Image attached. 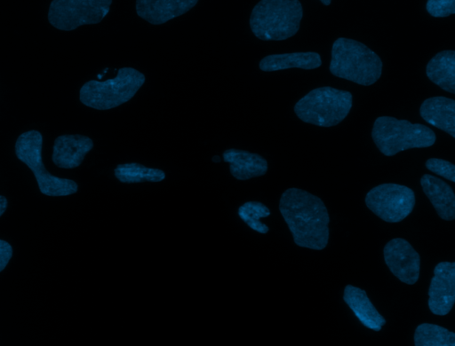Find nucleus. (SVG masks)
Wrapping results in <instances>:
<instances>
[{
  "label": "nucleus",
  "mask_w": 455,
  "mask_h": 346,
  "mask_svg": "<svg viewBox=\"0 0 455 346\" xmlns=\"http://www.w3.org/2000/svg\"><path fill=\"white\" fill-rule=\"evenodd\" d=\"M279 210L296 245L315 250L327 246L330 218L319 197L299 188H289L281 196Z\"/></svg>",
  "instance_id": "f257e3e1"
},
{
  "label": "nucleus",
  "mask_w": 455,
  "mask_h": 346,
  "mask_svg": "<svg viewBox=\"0 0 455 346\" xmlns=\"http://www.w3.org/2000/svg\"><path fill=\"white\" fill-rule=\"evenodd\" d=\"M382 66L380 58L363 43L339 37L332 44L330 71L337 77L369 86L379 79Z\"/></svg>",
  "instance_id": "f03ea898"
},
{
  "label": "nucleus",
  "mask_w": 455,
  "mask_h": 346,
  "mask_svg": "<svg viewBox=\"0 0 455 346\" xmlns=\"http://www.w3.org/2000/svg\"><path fill=\"white\" fill-rule=\"evenodd\" d=\"M302 16L299 0H260L251 11L250 27L260 40H285L298 32Z\"/></svg>",
  "instance_id": "7ed1b4c3"
},
{
  "label": "nucleus",
  "mask_w": 455,
  "mask_h": 346,
  "mask_svg": "<svg viewBox=\"0 0 455 346\" xmlns=\"http://www.w3.org/2000/svg\"><path fill=\"white\" fill-rule=\"evenodd\" d=\"M371 137L379 150L386 156H393L411 148L428 147L435 144V134L427 126L379 116L373 124Z\"/></svg>",
  "instance_id": "20e7f679"
},
{
  "label": "nucleus",
  "mask_w": 455,
  "mask_h": 346,
  "mask_svg": "<svg viewBox=\"0 0 455 346\" xmlns=\"http://www.w3.org/2000/svg\"><path fill=\"white\" fill-rule=\"evenodd\" d=\"M352 107L349 91L324 86L310 90L294 106L296 115L304 122L320 127L339 124Z\"/></svg>",
  "instance_id": "39448f33"
},
{
  "label": "nucleus",
  "mask_w": 455,
  "mask_h": 346,
  "mask_svg": "<svg viewBox=\"0 0 455 346\" xmlns=\"http://www.w3.org/2000/svg\"><path fill=\"white\" fill-rule=\"evenodd\" d=\"M145 75L132 67H122L106 81L91 80L80 89V101L97 110H108L129 101L145 83Z\"/></svg>",
  "instance_id": "423d86ee"
},
{
  "label": "nucleus",
  "mask_w": 455,
  "mask_h": 346,
  "mask_svg": "<svg viewBox=\"0 0 455 346\" xmlns=\"http://www.w3.org/2000/svg\"><path fill=\"white\" fill-rule=\"evenodd\" d=\"M43 137L37 130H28L19 136L15 143L17 158L34 173L39 190L47 196H66L77 192V184L68 178L52 175L42 161Z\"/></svg>",
  "instance_id": "0eeeda50"
},
{
  "label": "nucleus",
  "mask_w": 455,
  "mask_h": 346,
  "mask_svg": "<svg viewBox=\"0 0 455 346\" xmlns=\"http://www.w3.org/2000/svg\"><path fill=\"white\" fill-rule=\"evenodd\" d=\"M111 4L112 0H52L48 20L57 29L71 31L83 25L100 23Z\"/></svg>",
  "instance_id": "6e6552de"
},
{
  "label": "nucleus",
  "mask_w": 455,
  "mask_h": 346,
  "mask_svg": "<svg viewBox=\"0 0 455 346\" xmlns=\"http://www.w3.org/2000/svg\"><path fill=\"white\" fill-rule=\"evenodd\" d=\"M365 203L382 220L398 223L412 211L415 194L411 188L403 185L381 184L367 193Z\"/></svg>",
  "instance_id": "1a4fd4ad"
},
{
  "label": "nucleus",
  "mask_w": 455,
  "mask_h": 346,
  "mask_svg": "<svg viewBox=\"0 0 455 346\" xmlns=\"http://www.w3.org/2000/svg\"><path fill=\"white\" fill-rule=\"evenodd\" d=\"M384 260L390 271L402 282L413 285L419 277L420 257L404 239L389 240L383 248Z\"/></svg>",
  "instance_id": "9d476101"
},
{
  "label": "nucleus",
  "mask_w": 455,
  "mask_h": 346,
  "mask_svg": "<svg viewBox=\"0 0 455 346\" xmlns=\"http://www.w3.org/2000/svg\"><path fill=\"white\" fill-rule=\"evenodd\" d=\"M455 301V263L441 262L434 269L428 288V308L432 313L446 315Z\"/></svg>",
  "instance_id": "9b49d317"
},
{
  "label": "nucleus",
  "mask_w": 455,
  "mask_h": 346,
  "mask_svg": "<svg viewBox=\"0 0 455 346\" xmlns=\"http://www.w3.org/2000/svg\"><path fill=\"white\" fill-rule=\"evenodd\" d=\"M92 147L93 142L89 137L61 135L54 140L52 159L59 168L74 169L82 163Z\"/></svg>",
  "instance_id": "f8f14e48"
},
{
  "label": "nucleus",
  "mask_w": 455,
  "mask_h": 346,
  "mask_svg": "<svg viewBox=\"0 0 455 346\" xmlns=\"http://www.w3.org/2000/svg\"><path fill=\"white\" fill-rule=\"evenodd\" d=\"M198 0H136L137 14L153 25L164 24L192 9Z\"/></svg>",
  "instance_id": "ddd939ff"
},
{
  "label": "nucleus",
  "mask_w": 455,
  "mask_h": 346,
  "mask_svg": "<svg viewBox=\"0 0 455 346\" xmlns=\"http://www.w3.org/2000/svg\"><path fill=\"white\" fill-rule=\"evenodd\" d=\"M420 185L438 216L446 221L453 220L455 218V194L452 188L443 180L430 174L422 176Z\"/></svg>",
  "instance_id": "4468645a"
},
{
  "label": "nucleus",
  "mask_w": 455,
  "mask_h": 346,
  "mask_svg": "<svg viewBox=\"0 0 455 346\" xmlns=\"http://www.w3.org/2000/svg\"><path fill=\"white\" fill-rule=\"evenodd\" d=\"M423 120L455 138V101L445 97L425 99L419 108Z\"/></svg>",
  "instance_id": "2eb2a0df"
},
{
  "label": "nucleus",
  "mask_w": 455,
  "mask_h": 346,
  "mask_svg": "<svg viewBox=\"0 0 455 346\" xmlns=\"http://www.w3.org/2000/svg\"><path fill=\"white\" fill-rule=\"evenodd\" d=\"M343 300L365 327L379 331L386 324V319L371 303L364 290L347 285L344 289Z\"/></svg>",
  "instance_id": "dca6fc26"
},
{
  "label": "nucleus",
  "mask_w": 455,
  "mask_h": 346,
  "mask_svg": "<svg viewBox=\"0 0 455 346\" xmlns=\"http://www.w3.org/2000/svg\"><path fill=\"white\" fill-rule=\"evenodd\" d=\"M224 161L229 163L231 175L238 180L260 177L267 170L266 159L258 153L239 149H228L223 153Z\"/></svg>",
  "instance_id": "f3484780"
},
{
  "label": "nucleus",
  "mask_w": 455,
  "mask_h": 346,
  "mask_svg": "<svg viewBox=\"0 0 455 346\" xmlns=\"http://www.w3.org/2000/svg\"><path fill=\"white\" fill-rule=\"evenodd\" d=\"M321 65L322 59L319 53L303 51L266 56L260 60L259 68L265 72H272L291 67L315 69Z\"/></svg>",
  "instance_id": "a211bd4d"
},
{
  "label": "nucleus",
  "mask_w": 455,
  "mask_h": 346,
  "mask_svg": "<svg viewBox=\"0 0 455 346\" xmlns=\"http://www.w3.org/2000/svg\"><path fill=\"white\" fill-rule=\"evenodd\" d=\"M426 74L431 82L450 93H455V51H443L427 63Z\"/></svg>",
  "instance_id": "6ab92c4d"
},
{
  "label": "nucleus",
  "mask_w": 455,
  "mask_h": 346,
  "mask_svg": "<svg viewBox=\"0 0 455 346\" xmlns=\"http://www.w3.org/2000/svg\"><path fill=\"white\" fill-rule=\"evenodd\" d=\"M114 173L120 182L126 184L160 182L165 178L162 169L148 168L136 162L119 164Z\"/></svg>",
  "instance_id": "aec40b11"
},
{
  "label": "nucleus",
  "mask_w": 455,
  "mask_h": 346,
  "mask_svg": "<svg viewBox=\"0 0 455 346\" xmlns=\"http://www.w3.org/2000/svg\"><path fill=\"white\" fill-rule=\"evenodd\" d=\"M415 346H454L455 334L438 325L423 323L414 333Z\"/></svg>",
  "instance_id": "412c9836"
},
{
  "label": "nucleus",
  "mask_w": 455,
  "mask_h": 346,
  "mask_svg": "<svg viewBox=\"0 0 455 346\" xmlns=\"http://www.w3.org/2000/svg\"><path fill=\"white\" fill-rule=\"evenodd\" d=\"M270 215L269 208L259 201H247L238 208L240 218L252 230L267 233L268 227L260 219Z\"/></svg>",
  "instance_id": "4be33fe9"
},
{
  "label": "nucleus",
  "mask_w": 455,
  "mask_h": 346,
  "mask_svg": "<svg viewBox=\"0 0 455 346\" xmlns=\"http://www.w3.org/2000/svg\"><path fill=\"white\" fill-rule=\"evenodd\" d=\"M426 167L428 170L443 177L451 182L455 181V166L445 160L438 158H430L426 161Z\"/></svg>",
  "instance_id": "5701e85b"
},
{
  "label": "nucleus",
  "mask_w": 455,
  "mask_h": 346,
  "mask_svg": "<svg viewBox=\"0 0 455 346\" xmlns=\"http://www.w3.org/2000/svg\"><path fill=\"white\" fill-rule=\"evenodd\" d=\"M426 9L433 17H448L455 13V0H427Z\"/></svg>",
  "instance_id": "b1692460"
},
{
  "label": "nucleus",
  "mask_w": 455,
  "mask_h": 346,
  "mask_svg": "<svg viewBox=\"0 0 455 346\" xmlns=\"http://www.w3.org/2000/svg\"><path fill=\"white\" fill-rule=\"evenodd\" d=\"M12 256V246L3 240H0V271H2L9 263Z\"/></svg>",
  "instance_id": "393cba45"
},
{
  "label": "nucleus",
  "mask_w": 455,
  "mask_h": 346,
  "mask_svg": "<svg viewBox=\"0 0 455 346\" xmlns=\"http://www.w3.org/2000/svg\"><path fill=\"white\" fill-rule=\"evenodd\" d=\"M7 208V199L0 195V216L4 213Z\"/></svg>",
  "instance_id": "a878e982"
},
{
  "label": "nucleus",
  "mask_w": 455,
  "mask_h": 346,
  "mask_svg": "<svg viewBox=\"0 0 455 346\" xmlns=\"http://www.w3.org/2000/svg\"><path fill=\"white\" fill-rule=\"evenodd\" d=\"M324 5H329L331 0H320Z\"/></svg>",
  "instance_id": "bb28decb"
},
{
  "label": "nucleus",
  "mask_w": 455,
  "mask_h": 346,
  "mask_svg": "<svg viewBox=\"0 0 455 346\" xmlns=\"http://www.w3.org/2000/svg\"><path fill=\"white\" fill-rule=\"evenodd\" d=\"M212 161L219 162V161H220V158L219 156H213Z\"/></svg>",
  "instance_id": "cd10ccee"
}]
</instances>
